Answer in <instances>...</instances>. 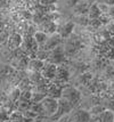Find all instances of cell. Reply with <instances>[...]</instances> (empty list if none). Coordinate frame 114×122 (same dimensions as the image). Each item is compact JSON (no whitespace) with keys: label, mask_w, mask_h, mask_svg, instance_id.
I'll use <instances>...</instances> for the list:
<instances>
[{"label":"cell","mask_w":114,"mask_h":122,"mask_svg":"<svg viewBox=\"0 0 114 122\" xmlns=\"http://www.w3.org/2000/svg\"><path fill=\"white\" fill-rule=\"evenodd\" d=\"M62 98L66 99L67 102H70L73 106L75 107L79 105V103L81 102V92L76 89L75 87H72V86H66L63 88L62 91Z\"/></svg>","instance_id":"obj_1"},{"label":"cell","mask_w":114,"mask_h":122,"mask_svg":"<svg viewBox=\"0 0 114 122\" xmlns=\"http://www.w3.org/2000/svg\"><path fill=\"white\" fill-rule=\"evenodd\" d=\"M74 108H75V107L73 106L70 102H67L66 99H64V98H59V99H58V108H57V112H56L50 119L54 120V121H57V120H59L60 117H63L64 115H66V114H70Z\"/></svg>","instance_id":"obj_2"},{"label":"cell","mask_w":114,"mask_h":122,"mask_svg":"<svg viewBox=\"0 0 114 122\" xmlns=\"http://www.w3.org/2000/svg\"><path fill=\"white\" fill-rule=\"evenodd\" d=\"M72 122H95L90 111L84 108H74L71 112Z\"/></svg>","instance_id":"obj_3"},{"label":"cell","mask_w":114,"mask_h":122,"mask_svg":"<svg viewBox=\"0 0 114 122\" xmlns=\"http://www.w3.org/2000/svg\"><path fill=\"white\" fill-rule=\"evenodd\" d=\"M66 59V51L65 48H63L62 46H58L55 49L49 51V57H48V62L50 63H54L56 65H62V64L65 62Z\"/></svg>","instance_id":"obj_4"},{"label":"cell","mask_w":114,"mask_h":122,"mask_svg":"<svg viewBox=\"0 0 114 122\" xmlns=\"http://www.w3.org/2000/svg\"><path fill=\"white\" fill-rule=\"evenodd\" d=\"M42 105H44L45 112H46V117H51L57 112V108H58V99L55 98V97H51V96H47L42 101Z\"/></svg>","instance_id":"obj_5"},{"label":"cell","mask_w":114,"mask_h":122,"mask_svg":"<svg viewBox=\"0 0 114 122\" xmlns=\"http://www.w3.org/2000/svg\"><path fill=\"white\" fill-rule=\"evenodd\" d=\"M62 41H63V38H62V36H60L59 33L50 34L48 38V40H47V42L45 43V46L42 48L46 49V50H48V51H50V50L55 49L56 47L60 46Z\"/></svg>","instance_id":"obj_6"},{"label":"cell","mask_w":114,"mask_h":122,"mask_svg":"<svg viewBox=\"0 0 114 122\" xmlns=\"http://www.w3.org/2000/svg\"><path fill=\"white\" fill-rule=\"evenodd\" d=\"M57 65L54 63H45L44 69L41 70V74L46 80H53L56 76V72H57Z\"/></svg>","instance_id":"obj_7"},{"label":"cell","mask_w":114,"mask_h":122,"mask_svg":"<svg viewBox=\"0 0 114 122\" xmlns=\"http://www.w3.org/2000/svg\"><path fill=\"white\" fill-rule=\"evenodd\" d=\"M95 122H114V111L105 110L103 113L94 117Z\"/></svg>","instance_id":"obj_8"},{"label":"cell","mask_w":114,"mask_h":122,"mask_svg":"<svg viewBox=\"0 0 114 122\" xmlns=\"http://www.w3.org/2000/svg\"><path fill=\"white\" fill-rule=\"evenodd\" d=\"M69 79V71L66 67L59 65L57 67V72H56V76H55V81L57 83H63V82H66Z\"/></svg>","instance_id":"obj_9"},{"label":"cell","mask_w":114,"mask_h":122,"mask_svg":"<svg viewBox=\"0 0 114 122\" xmlns=\"http://www.w3.org/2000/svg\"><path fill=\"white\" fill-rule=\"evenodd\" d=\"M73 29H74V23L73 22H66L64 25H62L59 29V33L63 39H67L71 37V34L73 33Z\"/></svg>","instance_id":"obj_10"},{"label":"cell","mask_w":114,"mask_h":122,"mask_svg":"<svg viewBox=\"0 0 114 122\" xmlns=\"http://www.w3.org/2000/svg\"><path fill=\"white\" fill-rule=\"evenodd\" d=\"M45 61L42 59L38 58V57H34V58L30 59V62H29V69L31 70V71H35V72H41V70L44 69L45 66Z\"/></svg>","instance_id":"obj_11"},{"label":"cell","mask_w":114,"mask_h":122,"mask_svg":"<svg viewBox=\"0 0 114 122\" xmlns=\"http://www.w3.org/2000/svg\"><path fill=\"white\" fill-rule=\"evenodd\" d=\"M41 29H42L41 31L46 32L47 34H54L57 29V25L53 21H44L41 23Z\"/></svg>","instance_id":"obj_12"},{"label":"cell","mask_w":114,"mask_h":122,"mask_svg":"<svg viewBox=\"0 0 114 122\" xmlns=\"http://www.w3.org/2000/svg\"><path fill=\"white\" fill-rule=\"evenodd\" d=\"M88 14H89V17H90L91 20H98V18L100 17V15H102V9H100L99 5H97V4L90 5V8H89Z\"/></svg>","instance_id":"obj_13"},{"label":"cell","mask_w":114,"mask_h":122,"mask_svg":"<svg viewBox=\"0 0 114 122\" xmlns=\"http://www.w3.org/2000/svg\"><path fill=\"white\" fill-rule=\"evenodd\" d=\"M33 37H34V39H35V41H37V43H38L39 46H42V47L45 46V43L47 42V40H48V38H49L48 34L44 31L34 32Z\"/></svg>","instance_id":"obj_14"},{"label":"cell","mask_w":114,"mask_h":122,"mask_svg":"<svg viewBox=\"0 0 114 122\" xmlns=\"http://www.w3.org/2000/svg\"><path fill=\"white\" fill-rule=\"evenodd\" d=\"M74 10H75V14L78 15H82V14H86L89 11V8H90V5H88V1H80L75 7H73Z\"/></svg>","instance_id":"obj_15"},{"label":"cell","mask_w":114,"mask_h":122,"mask_svg":"<svg viewBox=\"0 0 114 122\" xmlns=\"http://www.w3.org/2000/svg\"><path fill=\"white\" fill-rule=\"evenodd\" d=\"M23 40H24V39L22 38V36H21V34H18V33H14L8 41L10 42V45L15 48V49H17V48H20L21 46H22Z\"/></svg>","instance_id":"obj_16"},{"label":"cell","mask_w":114,"mask_h":122,"mask_svg":"<svg viewBox=\"0 0 114 122\" xmlns=\"http://www.w3.org/2000/svg\"><path fill=\"white\" fill-rule=\"evenodd\" d=\"M21 94H22V90L18 88V87H15V88H13L11 91L9 92V95H8V98L10 99L11 103H16L18 99H20V97H21Z\"/></svg>","instance_id":"obj_17"},{"label":"cell","mask_w":114,"mask_h":122,"mask_svg":"<svg viewBox=\"0 0 114 122\" xmlns=\"http://www.w3.org/2000/svg\"><path fill=\"white\" fill-rule=\"evenodd\" d=\"M13 73H15V69L10 66V65H6L4 64L2 66H1V75H2V78H6V76H10Z\"/></svg>","instance_id":"obj_18"},{"label":"cell","mask_w":114,"mask_h":122,"mask_svg":"<svg viewBox=\"0 0 114 122\" xmlns=\"http://www.w3.org/2000/svg\"><path fill=\"white\" fill-rule=\"evenodd\" d=\"M105 110H107L106 107L104 106V105H100V104H97V105H94V106L89 110L90 111V113H91V115L94 117H97V115H99L100 113H103Z\"/></svg>","instance_id":"obj_19"},{"label":"cell","mask_w":114,"mask_h":122,"mask_svg":"<svg viewBox=\"0 0 114 122\" xmlns=\"http://www.w3.org/2000/svg\"><path fill=\"white\" fill-rule=\"evenodd\" d=\"M56 122H72V117H71V113L70 114H66L63 117H60L59 120H57Z\"/></svg>","instance_id":"obj_20"},{"label":"cell","mask_w":114,"mask_h":122,"mask_svg":"<svg viewBox=\"0 0 114 122\" xmlns=\"http://www.w3.org/2000/svg\"><path fill=\"white\" fill-rule=\"evenodd\" d=\"M80 1H81V0H66V4H67L69 7H72V8H73V7H75Z\"/></svg>","instance_id":"obj_21"},{"label":"cell","mask_w":114,"mask_h":122,"mask_svg":"<svg viewBox=\"0 0 114 122\" xmlns=\"http://www.w3.org/2000/svg\"><path fill=\"white\" fill-rule=\"evenodd\" d=\"M109 15L112 16V17H114V6H111L109 9Z\"/></svg>","instance_id":"obj_22"},{"label":"cell","mask_w":114,"mask_h":122,"mask_svg":"<svg viewBox=\"0 0 114 122\" xmlns=\"http://www.w3.org/2000/svg\"><path fill=\"white\" fill-rule=\"evenodd\" d=\"M42 120H44V117H35V119L33 120V122H42Z\"/></svg>","instance_id":"obj_23"},{"label":"cell","mask_w":114,"mask_h":122,"mask_svg":"<svg viewBox=\"0 0 114 122\" xmlns=\"http://www.w3.org/2000/svg\"><path fill=\"white\" fill-rule=\"evenodd\" d=\"M42 122H56V121H54V120H51L50 117H47L46 120H42Z\"/></svg>","instance_id":"obj_24"},{"label":"cell","mask_w":114,"mask_h":122,"mask_svg":"<svg viewBox=\"0 0 114 122\" xmlns=\"http://www.w3.org/2000/svg\"><path fill=\"white\" fill-rule=\"evenodd\" d=\"M86 1H88V2H92V1H95V0H86Z\"/></svg>","instance_id":"obj_25"}]
</instances>
